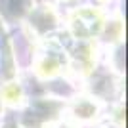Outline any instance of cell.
Segmentation results:
<instances>
[{
  "mask_svg": "<svg viewBox=\"0 0 128 128\" xmlns=\"http://www.w3.org/2000/svg\"><path fill=\"white\" fill-rule=\"evenodd\" d=\"M105 17L100 8H80L69 16V29L76 40H92L103 29Z\"/></svg>",
  "mask_w": 128,
  "mask_h": 128,
  "instance_id": "cell-1",
  "label": "cell"
},
{
  "mask_svg": "<svg viewBox=\"0 0 128 128\" xmlns=\"http://www.w3.org/2000/svg\"><path fill=\"white\" fill-rule=\"evenodd\" d=\"M67 67H69V58L65 56L63 48H59L56 42H50L48 48L40 50L34 58V63H32V69H34L36 76L44 80L56 78Z\"/></svg>",
  "mask_w": 128,
  "mask_h": 128,
  "instance_id": "cell-2",
  "label": "cell"
},
{
  "mask_svg": "<svg viewBox=\"0 0 128 128\" xmlns=\"http://www.w3.org/2000/svg\"><path fill=\"white\" fill-rule=\"evenodd\" d=\"M67 113H69V118L76 126L78 124L80 126L94 124L102 117V103L94 96H76L75 100H71Z\"/></svg>",
  "mask_w": 128,
  "mask_h": 128,
  "instance_id": "cell-3",
  "label": "cell"
},
{
  "mask_svg": "<svg viewBox=\"0 0 128 128\" xmlns=\"http://www.w3.org/2000/svg\"><path fill=\"white\" fill-rule=\"evenodd\" d=\"M0 103L12 109H17L25 103V88L19 80H8L0 84Z\"/></svg>",
  "mask_w": 128,
  "mask_h": 128,
  "instance_id": "cell-4",
  "label": "cell"
},
{
  "mask_svg": "<svg viewBox=\"0 0 128 128\" xmlns=\"http://www.w3.org/2000/svg\"><path fill=\"white\" fill-rule=\"evenodd\" d=\"M31 27L32 29H36L38 32H46L50 31V29H54L56 27V14H54L52 10H50V6L46 8V6H42V10H34L31 14Z\"/></svg>",
  "mask_w": 128,
  "mask_h": 128,
  "instance_id": "cell-5",
  "label": "cell"
},
{
  "mask_svg": "<svg viewBox=\"0 0 128 128\" xmlns=\"http://www.w3.org/2000/svg\"><path fill=\"white\" fill-rule=\"evenodd\" d=\"M0 12L8 19L21 17L29 12V0H0Z\"/></svg>",
  "mask_w": 128,
  "mask_h": 128,
  "instance_id": "cell-6",
  "label": "cell"
},
{
  "mask_svg": "<svg viewBox=\"0 0 128 128\" xmlns=\"http://www.w3.org/2000/svg\"><path fill=\"white\" fill-rule=\"evenodd\" d=\"M105 31V40L109 44H117V42H120V38H122V21L120 19H109V21H105L103 23V29H102V32Z\"/></svg>",
  "mask_w": 128,
  "mask_h": 128,
  "instance_id": "cell-7",
  "label": "cell"
},
{
  "mask_svg": "<svg viewBox=\"0 0 128 128\" xmlns=\"http://www.w3.org/2000/svg\"><path fill=\"white\" fill-rule=\"evenodd\" d=\"M61 4H73V2H76V0H59Z\"/></svg>",
  "mask_w": 128,
  "mask_h": 128,
  "instance_id": "cell-8",
  "label": "cell"
},
{
  "mask_svg": "<svg viewBox=\"0 0 128 128\" xmlns=\"http://www.w3.org/2000/svg\"><path fill=\"white\" fill-rule=\"evenodd\" d=\"M100 4H107V2H111V0H98Z\"/></svg>",
  "mask_w": 128,
  "mask_h": 128,
  "instance_id": "cell-9",
  "label": "cell"
}]
</instances>
